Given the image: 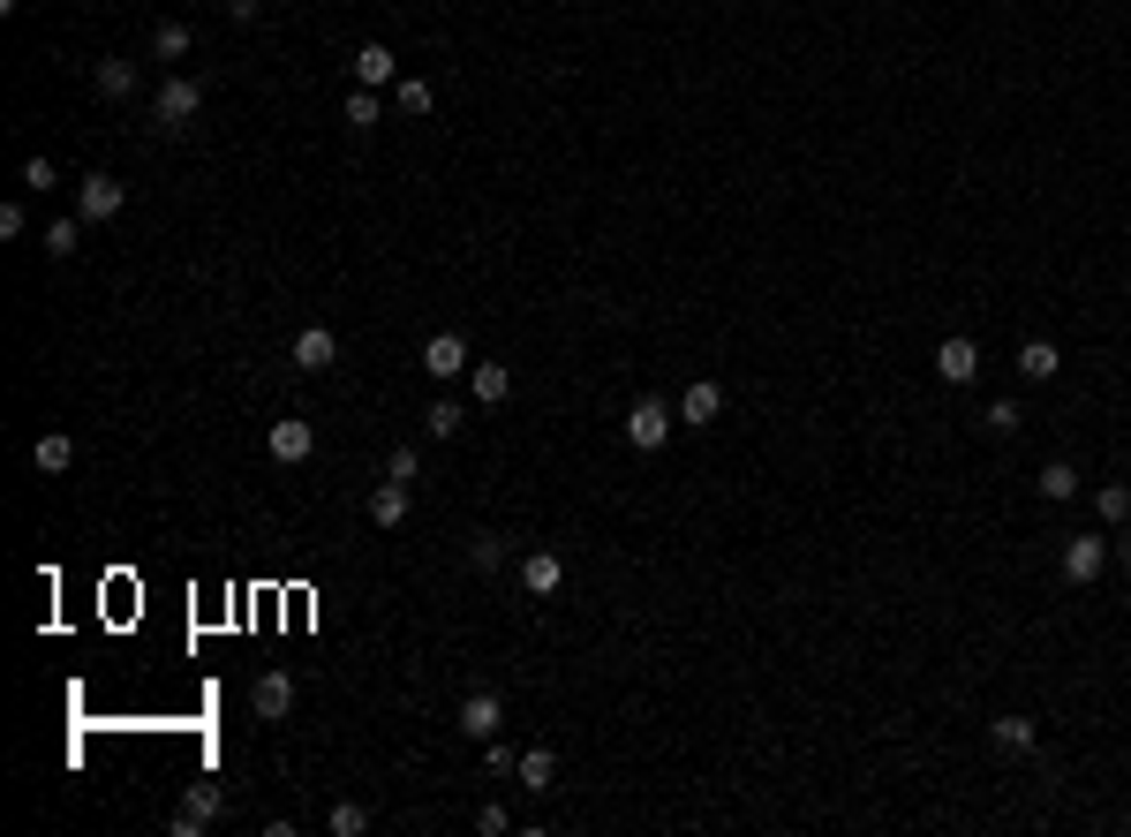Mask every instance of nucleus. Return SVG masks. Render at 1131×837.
<instances>
[{
  "instance_id": "obj_1",
  "label": "nucleus",
  "mask_w": 1131,
  "mask_h": 837,
  "mask_svg": "<svg viewBox=\"0 0 1131 837\" xmlns=\"http://www.w3.org/2000/svg\"><path fill=\"white\" fill-rule=\"evenodd\" d=\"M671 422H679V416H671L664 400H657V393H641V400L627 408V446H633V453H657V446L671 438Z\"/></svg>"
},
{
  "instance_id": "obj_2",
  "label": "nucleus",
  "mask_w": 1131,
  "mask_h": 837,
  "mask_svg": "<svg viewBox=\"0 0 1131 837\" xmlns=\"http://www.w3.org/2000/svg\"><path fill=\"white\" fill-rule=\"evenodd\" d=\"M197 106H205V84H197V76H167L159 98H151V122H159V128H189V122H197Z\"/></svg>"
},
{
  "instance_id": "obj_3",
  "label": "nucleus",
  "mask_w": 1131,
  "mask_h": 837,
  "mask_svg": "<svg viewBox=\"0 0 1131 837\" xmlns=\"http://www.w3.org/2000/svg\"><path fill=\"white\" fill-rule=\"evenodd\" d=\"M122 205H128V189L114 181V174H84V189H76V219H84V227H106Z\"/></svg>"
},
{
  "instance_id": "obj_4",
  "label": "nucleus",
  "mask_w": 1131,
  "mask_h": 837,
  "mask_svg": "<svg viewBox=\"0 0 1131 837\" xmlns=\"http://www.w3.org/2000/svg\"><path fill=\"white\" fill-rule=\"evenodd\" d=\"M422 370L438 377V385L468 377V370H475V363H468V339L461 333H430V339H422Z\"/></svg>"
},
{
  "instance_id": "obj_5",
  "label": "nucleus",
  "mask_w": 1131,
  "mask_h": 837,
  "mask_svg": "<svg viewBox=\"0 0 1131 837\" xmlns=\"http://www.w3.org/2000/svg\"><path fill=\"white\" fill-rule=\"evenodd\" d=\"M287 363H294V370H333V363H339V333H333V325H310V333H294Z\"/></svg>"
},
{
  "instance_id": "obj_6",
  "label": "nucleus",
  "mask_w": 1131,
  "mask_h": 837,
  "mask_svg": "<svg viewBox=\"0 0 1131 837\" xmlns=\"http://www.w3.org/2000/svg\"><path fill=\"white\" fill-rule=\"evenodd\" d=\"M1101 566H1109V544H1101V536H1071V544H1064V582L1071 588L1101 582Z\"/></svg>"
},
{
  "instance_id": "obj_7",
  "label": "nucleus",
  "mask_w": 1131,
  "mask_h": 837,
  "mask_svg": "<svg viewBox=\"0 0 1131 837\" xmlns=\"http://www.w3.org/2000/svg\"><path fill=\"white\" fill-rule=\"evenodd\" d=\"M935 377H943V385H973V377H981V347H973L965 333H951L943 347H935Z\"/></svg>"
},
{
  "instance_id": "obj_8",
  "label": "nucleus",
  "mask_w": 1131,
  "mask_h": 837,
  "mask_svg": "<svg viewBox=\"0 0 1131 837\" xmlns=\"http://www.w3.org/2000/svg\"><path fill=\"white\" fill-rule=\"evenodd\" d=\"M264 446H272V461H310V453H317V430H310V422H302V416H287V422H272V438H264Z\"/></svg>"
},
{
  "instance_id": "obj_9",
  "label": "nucleus",
  "mask_w": 1131,
  "mask_h": 837,
  "mask_svg": "<svg viewBox=\"0 0 1131 837\" xmlns=\"http://www.w3.org/2000/svg\"><path fill=\"white\" fill-rule=\"evenodd\" d=\"M716 416H724V385H716V377H694V385L679 393V422H702V430H710Z\"/></svg>"
},
{
  "instance_id": "obj_10",
  "label": "nucleus",
  "mask_w": 1131,
  "mask_h": 837,
  "mask_svg": "<svg viewBox=\"0 0 1131 837\" xmlns=\"http://www.w3.org/2000/svg\"><path fill=\"white\" fill-rule=\"evenodd\" d=\"M408 505H416V483H392V475H385V483L370 491V521H377V529H400Z\"/></svg>"
},
{
  "instance_id": "obj_11",
  "label": "nucleus",
  "mask_w": 1131,
  "mask_h": 837,
  "mask_svg": "<svg viewBox=\"0 0 1131 837\" xmlns=\"http://www.w3.org/2000/svg\"><path fill=\"white\" fill-rule=\"evenodd\" d=\"M499 724H505L499 694H468V702H461V732H468V740H499Z\"/></svg>"
},
{
  "instance_id": "obj_12",
  "label": "nucleus",
  "mask_w": 1131,
  "mask_h": 837,
  "mask_svg": "<svg viewBox=\"0 0 1131 837\" xmlns=\"http://www.w3.org/2000/svg\"><path fill=\"white\" fill-rule=\"evenodd\" d=\"M355 84H363V91L400 84V53H392V45H363V53H355Z\"/></svg>"
},
{
  "instance_id": "obj_13",
  "label": "nucleus",
  "mask_w": 1131,
  "mask_h": 837,
  "mask_svg": "<svg viewBox=\"0 0 1131 837\" xmlns=\"http://www.w3.org/2000/svg\"><path fill=\"white\" fill-rule=\"evenodd\" d=\"M558 582H566V558H558V551H528V558H521V588H528V596H551Z\"/></svg>"
},
{
  "instance_id": "obj_14",
  "label": "nucleus",
  "mask_w": 1131,
  "mask_h": 837,
  "mask_svg": "<svg viewBox=\"0 0 1131 837\" xmlns=\"http://www.w3.org/2000/svg\"><path fill=\"white\" fill-rule=\"evenodd\" d=\"M250 710L256 716H287L294 710V679H287V671H264V679L250 687Z\"/></svg>"
},
{
  "instance_id": "obj_15",
  "label": "nucleus",
  "mask_w": 1131,
  "mask_h": 837,
  "mask_svg": "<svg viewBox=\"0 0 1131 837\" xmlns=\"http://www.w3.org/2000/svg\"><path fill=\"white\" fill-rule=\"evenodd\" d=\"M1056 370H1064L1056 339H1026V347H1018V377H1026V385H1048Z\"/></svg>"
},
{
  "instance_id": "obj_16",
  "label": "nucleus",
  "mask_w": 1131,
  "mask_h": 837,
  "mask_svg": "<svg viewBox=\"0 0 1131 837\" xmlns=\"http://www.w3.org/2000/svg\"><path fill=\"white\" fill-rule=\"evenodd\" d=\"M69 461H76V438H69V430H45L39 446H31V468H39V475H61Z\"/></svg>"
},
{
  "instance_id": "obj_17",
  "label": "nucleus",
  "mask_w": 1131,
  "mask_h": 837,
  "mask_svg": "<svg viewBox=\"0 0 1131 837\" xmlns=\"http://www.w3.org/2000/svg\"><path fill=\"white\" fill-rule=\"evenodd\" d=\"M988 740H996L1004 754H1026L1034 740H1041V724H1034V716H996V724H988Z\"/></svg>"
},
{
  "instance_id": "obj_18",
  "label": "nucleus",
  "mask_w": 1131,
  "mask_h": 837,
  "mask_svg": "<svg viewBox=\"0 0 1131 837\" xmlns=\"http://www.w3.org/2000/svg\"><path fill=\"white\" fill-rule=\"evenodd\" d=\"M513 777H521L528 793H551V777H558V754H551V747H528L521 762H513Z\"/></svg>"
},
{
  "instance_id": "obj_19",
  "label": "nucleus",
  "mask_w": 1131,
  "mask_h": 837,
  "mask_svg": "<svg viewBox=\"0 0 1131 837\" xmlns=\"http://www.w3.org/2000/svg\"><path fill=\"white\" fill-rule=\"evenodd\" d=\"M91 84H98V98H128L136 91V61H98Z\"/></svg>"
},
{
  "instance_id": "obj_20",
  "label": "nucleus",
  "mask_w": 1131,
  "mask_h": 837,
  "mask_svg": "<svg viewBox=\"0 0 1131 837\" xmlns=\"http://www.w3.org/2000/svg\"><path fill=\"white\" fill-rule=\"evenodd\" d=\"M468 385H475V400H483V408H499L505 393H513V377H505V363H475V370H468Z\"/></svg>"
},
{
  "instance_id": "obj_21",
  "label": "nucleus",
  "mask_w": 1131,
  "mask_h": 837,
  "mask_svg": "<svg viewBox=\"0 0 1131 837\" xmlns=\"http://www.w3.org/2000/svg\"><path fill=\"white\" fill-rule=\"evenodd\" d=\"M461 422H468V408H461V400H430V416H422V430H430V438H461Z\"/></svg>"
},
{
  "instance_id": "obj_22",
  "label": "nucleus",
  "mask_w": 1131,
  "mask_h": 837,
  "mask_svg": "<svg viewBox=\"0 0 1131 837\" xmlns=\"http://www.w3.org/2000/svg\"><path fill=\"white\" fill-rule=\"evenodd\" d=\"M325 830H333V837H363V830H370V807H363V799H339L333 815H325Z\"/></svg>"
},
{
  "instance_id": "obj_23",
  "label": "nucleus",
  "mask_w": 1131,
  "mask_h": 837,
  "mask_svg": "<svg viewBox=\"0 0 1131 837\" xmlns=\"http://www.w3.org/2000/svg\"><path fill=\"white\" fill-rule=\"evenodd\" d=\"M1034 491H1041V499H1056V505H1064V499H1079V475H1071V461H1048Z\"/></svg>"
},
{
  "instance_id": "obj_24",
  "label": "nucleus",
  "mask_w": 1131,
  "mask_h": 837,
  "mask_svg": "<svg viewBox=\"0 0 1131 837\" xmlns=\"http://www.w3.org/2000/svg\"><path fill=\"white\" fill-rule=\"evenodd\" d=\"M1018 422H1026L1018 400H988V408H981V430H988V438H1018Z\"/></svg>"
},
{
  "instance_id": "obj_25",
  "label": "nucleus",
  "mask_w": 1131,
  "mask_h": 837,
  "mask_svg": "<svg viewBox=\"0 0 1131 837\" xmlns=\"http://www.w3.org/2000/svg\"><path fill=\"white\" fill-rule=\"evenodd\" d=\"M392 98H400V114H430V106H438V91L422 84V76H400V84H392Z\"/></svg>"
},
{
  "instance_id": "obj_26",
  "label": "nucleus",
  "mask_w": 1131,
  "mask_h": 837,
  "mask_svg": "<svg viewBox=\"0 0 1131 837\" xmlns=\"http://www.w3.org/2000/svg\"><path fill=\"white\" fill-rule=\"evenodd\" d=\"M377 122H385L377 91H363V84H355V91H347V128H377Z\"/></svg>"
},
{
  "instance_id": "obj_27",
  "label": "nucleus",
  "mask_w": 1131,
  "mask_h": 837,
  "mask_svg": "<svg viewBox=\"0 0 1131 837\" xmlns=\"http://www.w3.org/2000/svg\"><path fill=\"white\" fill-rule=\"evenodd\" d=\"M1093 513H1101V521H1131V483H1101V491H1093Z\"/></svg>"
},
{
  "instance_id": "obj_28",
  "label": "nucleus",
  "mask_w": 1131,
  "mask_h": 837,
  "mask_svg": "<svg viewBox=\"0 0 1131 837\" xmlns=\"http://www.w3.org/2000/svg\"><path fill=\"white\" fill-rule=\"evenodd\" d=\"M76 242H84V219H53L45 227V257H76Z\"/></svg>"
},
{
  "instance_id": "obj_29",
  "label": "nucleus",
  "mask_w": 1131,
  "mask_h": 837,
  "mask_svg": "<svg viewBox=\"0 0 1131 837\" xmlns=\"http://www.w3.org/2000/svg\"><path fill=\"white\" fill-rule=\"evenodd\" d=\"M189 45H197V39H189V23H159V39H151V53H159V61H181Z\"/></svg>"
},
{
  "instance_id": "obj_30",
  "label": "nucleus",
  "mask_w": 1131,
  "mask_h": 837,
  "mask_svg": "<svg viewBox=\"0 0 1131 837\" xmlns=\"http://www.w3.org/2000/svg\"><path fill=\"white\" fill-rule=\"evenodd\" d=\"M181 807H189V815H205V823H211V815L227 807V793H219V785H189V793H181Z\"/></svg>"
},
{
  "instance_id": "obj_31",
  "label": "nucleus",
  "mask_w": 1131,
  "mask_h": 837,
  "mask_svg": "<svg viewBox=\"0 0 1131 837\" xmlns=\"http://www.w3.org/2000/svg\"><path fill=\"white\" fill-rule=\"evenodd\" d=\"M385 475H392V483H416V475H422V453H416V446H392Z\"/></svg>"
},
{
  "instance_id": "obj_32",
  "label": "nucleus",
  "mask_w": 1131,
  "mask_h": 837,
  "mask_svg": "<svg viewBox=\"0 0 1131 837\" xmlns=\"http://www.w3.org/2000/svg\"><path fill=\"white\" fill-rule=\"evenodd\" d=\"M468 558H475L483 574H491V566H499V558H505V536H475V544H468Z\"/></svg>"
},
{
  "instance_id": "obj_33",
  "label": "nucleus",
  "mask_w": 1131,
  "mask_h": 837,
  "mask_svg": "<svg viewBox=\"0 0 1131 837\" xmlns=\"http://www.w3.org/2000/svg\"><path fill=\"white\" fill-rule=\"evenodd\" d=\"M53 181H61V174H53V159H23V189H39V197H45Z\"/></svg>"
},
{
  "instance_id": "obj_34",
  "label": "nucleus",
  "mask_w": 1131,
  "mask_h": 837,
  "mask_svg": "<svg viewBox=\"0 0 1131 837\" xmlns=\"http://www.w3.org/2000/svg\"><path fill=\"white\" fill-rule=\"evenodd\" d=\"M513 762H521V754L505 747V740H483V770H513Z\"/></svg>"
},
{
  "instance_id": "obj_35",
  "label": "nucleus",
  "mask_w": 1131,
  "mask_h": 837,
  "mask_svg": "<svg viewBox=\"0 0 1131 837\" xmlns=\"http://www.w3.org/2000/svg\"><path fill=\"white\" fill-rule=\"evenodd\" d=\"M23 227H31V219H23V205H0V234H8V242H23Z\"/></svg>"
}]
</instances>
